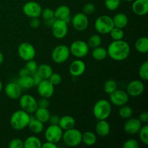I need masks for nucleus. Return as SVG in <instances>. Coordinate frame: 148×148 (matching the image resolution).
Masks as SVG:
<instances>
[{"instance_id":"1","label":"nucleus","mask_w":148,"mask_h":148,"mask_svg":"<svg viewBox=\"0 0 148 148\" xmlns=\"http://www.w3.org/2000/svg\"><path fill=\"white\" fill-rule=\"evenodd\" d=\"M108 56L116 62H121L130 56L131 53L130 46L127 41L122 39L113 40L107 48Z\"/></svg>"},{"instance_id":"2","label":"nucleus","mask_w":148,"mask_h":148,"mask_svg":"<svg viewBox=\"0 0 148 148\" xmlns=\"http://www.w3.org/2000/svg\"><path fill=\"white\" fill-rule=\"evenodd\" d=\"M31 116L30 114L25 111L24 110L20 109L14 111L12 114L10 119V124L11 127L16 131H20L26 127L29 124Z\"/></svg>"},{"instance_id":"3","label":"nucleus","mask_w":148,"mask_h":148,"mask_svg":"<svg viewBox=\"0 0 148 148\" xmlns=\"http://www.w3.org/2000/svg\"><path fill=\"white\" fill-rule=\"evenodd\" d=\"M112 111V106L109 101L100 99L95 103L92 108V114L97 120L108 119Z\"/></svg>"},{"instance_id":"4","label":"nucleus","mask_w":148,"mask_h":148,"mask_svg":"<svg viewBox=\"0 0 148 148\" xmlns=\"http://www.w3.org/2000/svg\"><path fill=\"white\" fill-rule=\"evenodd\" d=\"M62 140L68 147H77L82 143V132L75 127L65 130L63 132Z\"/></svg>"},{"instance_id":"5","label":"nucleus","mask_w":148,"mask_h":148,"mask_svg":"<svg viewBox=\"0 0 148 148\" xmlns=\"http://www.w3.org/2000/svg\"><path fill=\"white\" fill-rule=\"evenodd\" d=\"M94 27L98 33L102 35L109 34L110 31L114 27L112 17L108 15H101L95 20Z\"/></svg>"},{"instance_id":"6","label":"nucleus","mask_w":148,"mask_h":148,"mask_svg":"<svg viewBox=\"0 0 148 148\" xmlns=\"http://www.w3.org/2000/svg\"><path fill=\"white\" fill-rule=\"evenodd\" d=\"M70 54L69 46L64 44L58 45L52 50L51 59L54 63L61 64L69 59Z\"/></svg>"},{"instance_id":"7","label":"nucleus","mask_w":148,"mask_h":148,"mask_svg":"<svg viewBox=\"0 0 148 148\" xmlns=\"http://www.w3.org/2000/svg\"><path fill=\"white\" fill-rule=\"evenodd\" d=\"M70 53L77 59H82L88 54L90 47L85 40H77L72 42L69 46Z\"/></svg>"},{"instance_id":"8","label":"nucleus","mask_w":148,"mask_h":148,"mask_svg":"<svg viewBox=\"0 0 148 148\" xmlns=\"http://www.w3.org/2000/svg\"><path fill=\"white\" fill-rule=\"evenodd\" d=\"M17 53L22 60L25 62L34 59L36 51L33 44L28 42H23L19 45L17 48Z\"/></svg>"},{"instance_id":"9","label":"nucleus","mask_w":148,"mask_h":148,"mask_svg":"<svg viewBox=\"0 0 148 148\" xmlns=\"http://www.w3.org/2000/svg\"><path fill=\"white\" fill-rule=\"evenodd\" d=\"M19 103L22 109L30 114L34 113L38 107V101L30 94L21 95V96L19 98Z\"/></svg>"},{"instance_id":"10","label":"nucleus","mask_w":148,"mask_h":148,"mask_svg":"<svg viewBox=\"0 0 148 148\" xmlns=\"http://www.w3.org/2000/svg\"><path fill=\"white\" fill-rule=\"evenodd\" d=\"M63 132V130L59 125L50 124L44 131L45 139L46 141L57 144L62 140Z\"/></svg>"},{"instance_id":"11","label":"nucleus","mask_w":148,"mask_h":148,"mask_svg":"<svg viewBox=\"0 0 148 148\" xmlns=\"http://www.w3.org/2000/svg\"><path fill=\"white\" fill-rule=\"evenodd\" d=\"M51 27L53 37L59 40L64 38L68 33V24L60 19H56Z\"/></svg>"},{"instance_id":"12","label":"nucleus","mask_w":148,"mask_h":148,"mask_svg":"<svg viewBox=\"0 0 148 148\" xmlns=\"http://www.w3.org/2000/svg\"><path fill=\"white\" fill-rule=\"evenodd\" d=\"M23 12L25 16L30 18L40 17L42 12V7L38 2L30 1L25 3L23 7Z\"/></svg>"},{"instance_id":"13","label":"nucleus","mask_w":148,"mask_h":148,"mask_svg":"<svg viewBox=\"0 0 148 148\" xmlns=\"http://www.w3.org/2000/svg\"><path fill=\"white\" fill-rule=\"evenodd\" d=\"M130 96L126 91L123 90H116L112 93L109 94V101L111 105L120 107L127 104Z\"/></svg>"},{"instance_id":"14","label":"nucleus","mask_w":148,"mask_h":148,"mask_svg":"<svg viewBox=\"0 0 148 148\" xmlns=\"http://www.w3.org/2000/svg\"><path fill=\"white\" fill-rule=\"evenodd\" d=\"M71 23L75 30L82 32L88 28L89 25V19L88 15L83 12H78L72 17Z\"/></svg>"},{"instance_id":"15","label":"nucleus","mask_w":148,"mask_h":148,"mask_svg":"<svg viewBox=\"0 0 148 148\" xmlns=\"http://www.w3.org/2000/svg\"><path fill=\"white\" fill-rule=\"evenodd\" d=\"M145 85L142 80L134 79L129 82L127 85V91L129 96L136 98L139 97L144 92Z\"/></svg>"},{"instance_id":"16","label":"nucleus","mask_w":148,"mask_h":148,"mask_svg":"<svg viewBox=\"0 0 148 148\" xmlns=\"http://www.w3.org/2000/svg\"><path fill=\"white\" fill-rule=\"evenodd\" d=\"M37 91L41 98H50L54 93V85L49 79H43L37 85Z\"/></svg>"},{"instance_id":"17","label":"nucleus","mask_w":148,"mask_h":148,"mask_svg":"<svg viewBox=\"0 0 148 148\" xmlns=\"http://www.w3.org/2000/svg\"><path fill=\"white\" fill-rule=\"evenodd\" d=\"M142 127H143V123L139 120V119L130 117L126 119L123 126V129L127 134L134 135L139 132Z\"/></svg>"},{"instance_id":"18","label":"nucleus","mask_w":148,"mask_h":148,"mask_svg":"<svg viewBox=\"0 0 148 148\" xmlns=\"http://www.w3.org/2000/svg\"><path fill=\"white\" fill-rule=\"evenodd\" d=\"M86 70V64L81 59H77L70 64L69 66V74L74 77H80Z\"/></svg>"},{"instance_id":"19","label":"nucleus","mask_w":148,"mask_h":148,"mask_svg":"<svg viewBox=\"0 0 148 148\" xmlns=\"http://www.w3.org/2000/svg\"><path fill=\"white\" fill-rule=\"evenodd\" d=\"M4 92L10 99H19L22 95V88L16 82H10L4 87Z\"/></svg>"},{"instance_id":"20","label":"nucleus","mask_w":148,"mask_h":148,"mask_svg":"<svg viewBox=\"0 0 148 148\" xmlns=\"http://www.w3.org/2000/svg\"><path fill=\"white\" fill-rule=\"evenodd\" d=\"M133 12L138 16H144L148 13V0H134L132 5Z\"/></svg>"},{"instance_id":"21","label":"nucleus","mask_w":148,"mask_h":148,"mask_svg":"<svg viewBox=\"0 0 148 148\" xmlns=\"http://www.w3.org/2000/svg\"><path fill=\"white\" fill-rule=\"evenodd\" d=\"M111 132V126L107 120H98L95 125V133L101 137H106Z\"/></svg>"},{"instance_id":"22","label":"nucleus","mask_w":148,"mask_h":148,"mask_svg":"<svg viewBox=\"0 0 148 148\" xmlns=\"http://www.w3.org/2000/svg\"><path fill=\"white\" fill-rule=\"evenodd\" d=\"M30 131L33 134H40L44 131V123L41 122L36 117H30V120L27 125Z\"/></svg>"},{"instance_id":"23","label":"nucleus","mask_w":148,"mask_h":148,"mask_svg":"<svg viewBox=\"0 0 148 148\" xmlns=\"http://www.w3.org/2000/svg\"><path fill=\"white\" fill-rule=\"evenodd\" d=\"M114 27L124 29L129 23V18L126 14L123 12L116 13L112 18Z\"/></svg>"},{"instance_id":"24","label":"nucleus","mask_w":148,"mask_h":148,"mask_svg":"<svg viewBox=\"0 0 148 148\" xmlns=\"http://www.w3.org/2000/svg\"><path fill=\"white\" fill-rule=\"evenodd\" d=\"M75 124H76V121L72 116L65 115L60 117L59 126L63 130V131L74 128L75 127Z\"/></svg>"},{"instance_id":"25","label":"nucleus","mask_w":148,"mask_h":148,"mask_svg":"<svg viewBox=\"0 0 148 148\" xmlns=\"http://www.w3.org/2000/svg\"><path fill=\"white\" fill-rule=\"evenodd\" d=\"M71 10L69 7L66 5H61L54 10V17L56 19L64 20L67 17H70Z\"/></svg>"},{"instance_id":"26","label":"nucleus","mask_w":148,"mask_h":148,"mask_svg":"<svg viewBox=\"0 0 148 148\" xmlns=\"http://www.w3.org/2000/svg\"><path fill=\"white\" fill-rule=\"evenodd\" d=\"M136 51L140 53H147L148 52V38L147 36L140 37L134 43Z\"/></svg>"},{"instance_id":"27","label":"nucleus","mask_w":148,"mask_h":148,"mask_svg":"<svg viewBox=\"0 0 148 148\" xmlns=\"http://www.w3.org/2000/svg\"><path fill=\"white\" fill-rule=\"evenodd\" d=\"M17 82L22 88V90H28L34 87L33 77L30 75H27L24 77H19Z\"/></svg>"},{"instance_id":"28","label":"nucleus","mask_w":148,"mask_h":148,"mask_svg":"<svg viewBox=\"0 0 148 148\" xmlns=\"http://www.w3.org/2000/svg\"><path fill=\"white\" fill-rule=\"evenodd\" d=\"M37 72L43 79H49L53 71L51 66L48 64H41L38 66Z\"/></svg>"},{"instance_id":"29","label":"nucleus","mask_w":148,"mask_h":148,"mask_svg":"<svg viewBox=\"0 0 148 148\" xmlns=\"http://www.w3.org/2000/svg\"><path fill=\"white\" fill-rule=\"evenodd\" d=\"M24 148H41L42 142L36 136H29L23 141Z\"/></svg>"},{"instance_id":"30","label":"nucleus","mask_w":148,"mask_h":148,"mask_svg":"<svg viewBox=\"0 0 148 148\" xmlns=\"http://www.w3.org/2000/svg\"><path fill=\"white\" fill-rule=\"evenodd\" d=\"M34 114L35 117L43 123L48 122L51 116V113L48 108H40V107H38Z\"/></svg>"},{"instance_id":"31","label":"nucleus","mask_w":148,"mask_h":148,"mask_svg":"<svg viewBox=\"0 0 148 148\" xmlns=\"http://www.w3.org/2000/svg\"><path fill=\"white\" fill-rule=\"evenodd\" d=\"M96 134L90 131H86L82 133V143L87 146H92L96 143Z\"/></svg>"},{"instance_id":"32","label":"nucleus","mask_w":148,"mask_h":148,"mask_svg":"<svg viewBox=\"0 0 148 148\" xmlns=\"http://www.w3.org/2000/svg\"><path fill=\"white\" fill-rule=\"evenodd\" d=\"M92 57L96 61H102L104 60L108 56V53H107V49L106 48L102 47V46H98L94 49H92Z\"/></svg>"},{"instance_id":"33","label":"nucleus","mask_w":148,"mask_h":148,"mask_svg":"<svg viewBox=\"0 0 148 148\" xmlns=\"http://www.w3.org/2000/svg\"><path fill=\"white\" fill-rule=\"evenodd\" d=\"M118 112L119 116L123 119H127L132 116L133 115L132 108L130 106H127V104L120 106Z\"/></svg>"},{"instance_id":"34","label":"nucleus","mask_w":148,"mask_h":148,"mask_svg":"<svg viewBox=\"0 0 148 148\" xmlns=\"http://www.w3.org/2000/svg\"><path fill=\"white\" fill-rule=\"evenodd\" d=\"M118 89V84L114 79H108L105 82L103 85V90L105 91L106 93L107 94H111L113 92Z\"/></svg>"},{"instance_id":"35","label":"nucleus","mask_w":148,"mask_h":148,"mask_svg":"<svg viewBox=\"0 0 148 148\" xmlns=\"http://www.w3.org/2000/svg\"><path fill=\"white\" fill-rule=\"evenodd\" d=\"M87 43H88L90 48L94 49V48L101 46V43H102V38H101L100 35L93 34L91 36H90Z\"/></svg>"},{"instance_id":"36","label":"nucleus","mask_w":148,"mask_h":148,"mask_svg":"<svg viewBox=\"0 0 148 148\" xmlns=\"http://www.w3.org/2000/svg\"><path fill=\"white\" fill-rule=\"evenodd\" d=\"M109 34L113 40H122L124 38V29L119 28V27H113L112 30L110 31Z\"/></svg>"},{"instance_id":"37","label":"nucleus","mask_w":148,"mask_h":148,"mask_svg":"<svg viewBox=\"0 0 148 148\" xmlns=\"http://www.w3.org/2000/svg\"><path fill=\"white\" fill-rule=\"evenodd\" d=\"M139 77L142 80H147L148 79V62L145 61L140 65L138 71Z\"/></svg>"},{"instance_id":"38","label":"nucleus","mask_w":148,"mask_h":148,"mask_svg":"<svg viewBox=\"0 0 148 148\" xmlns=\"http://www.w3.org/2000/svg\"><path fill=\"white\" fill-rule=\"evenodd\" d=\"M137 134H139V138H140V141H141L144 145H148V126L147 124H146V125L143 126Z\"/></svg>"},{"instance_id":"39","label":"nucleus","mask_w":148,"mask_h":148,"mask_svg":"<svg viewBox=\"0 0 148 148\" xmlns=\"http://www.w3.org/2000/svg\"><path fill=\"white\" fill-rule=\"evenodd\" d=\"M38 66V63L34 59H32V60L26 62L25 65V68L27 69L29 75H32L33 74L36 73L37 72Z\"/></svg>"},{"instance_id":"40","label":"nucleus","mask_w":148,"mask_h":148,"mask_svg":"<svg viewBox=\"0 0 148 148\" xmlns=\"http://www.w3.org/2000/svg\"><path fill=\"white\" fill-rule=\"evenodd\" d=\"M121 0H105V6L109 11H115L119 7Z\"/></svg>"},{"instance_id":"41","label":"nucleus","mask_w":148,"mask_h":148,"mask_svg":"<svg viewBox=\"0 0 148 148\" xmlns=\"http://www.w3.org/2000/svg\"><path fill=\"white\" fill-rule=\"evenodd\" d=\"M49 80L50 81L54 86H56V85H59V84L62 82V77L59 73H57V72H53L52 75L50 76V77H49Z\"/></svg>"},{"instance_id":"42","label":"nucleus","mask_w":148,"mask_h":148,"mask_svg":"<svg viewBox=\"0 0 148 148\" xmlns=\"http://www.w3.org/2000/svg\"><path fill=\"white\" fill-rule=\"evenodd\" d=\"M123 148H139L140 144L135 139H129L123 144Z\"/></svg>"},{"instance_id":"43","label":"nucleus","mask_w":148,"mask_h":148,"mask_svg":"<svg viewBox=\"0 0 148 148\" xmlns=\"http://www.w3.org/2000/svg\"><path fill=\"white\" fill-rule=\"evenodd\" d=\"M8 146L10 148H24L23 141L19 138L12 139L10 142Z\"/></svg>"},{"instance_id":"44","label":"nucleus","mask_w":148,"mask_h":148,"mask_svg":"<svg viewBox=\"0 0 148 148\" xmlns=\"http://www.w3.org/2000/svg\"><path fill=\"white\" fill-rule=\"evenodd\" d=\"M95 6L93 3H87L84 5L83 8H82V12L85 14H91L95 12Z\"/></svg>"},{"instance_id":"45","label":"nucleus","mask_w":148,"mask_h":148,"mask_svg":"<svg viewBox=\"0 0 148 148\" xmlns=\"http://www.w3.org/2000/svg\"><path fill=\"white\" fill-rule=\"evenodd\" d=\"M40 16H41L44 20H47V19L54 17V10H53L51 8H45L44 10L42 9Z\"/></svg>"},{"instance_id":"46","label":"nucleus","mask_w":148,"mask_h":148,"mask_svg":"<svg viewBox=\"0 0 148 148\" xmlns=\"http://www.w3.org/2000/svg\"><path fill=\"white\" fill-rule=\"evenodd\" d=\"M38 106L40 108H48L50 106V102L49 101V98H41L38 101Z\"/></svg>"},{"instance_id":"47","label":"nucleus","mask_w":148,"mask_h":148,"mask_svg":"<svg viewBox=\"0 0 148 148\" xmlns=\"http://www.w3.org/2000/svg\"><path fill=\"white\" fill-rule=\"evenodd\" d=\"M59 119H60V117L58 115H56V114H52L51 115V114L48 122H49V124H51V125H59Z\"/></svg>"},{"instance_id":"48","label":"nucleus","mask_w":148,"mask_h":148,"mask_svg":"<svg viewBox=\"0 0 148 148\" xmlns=\"http://www.w3.org/2000/svg\"><path fill=\"white\" fill-rule=\"evenodd\" d=\"M40 21L39 20V17L36 18H30V26L33 29H37L40 27Z\"/></svg>"},{"instance_id":"49","label":"nucleus","mask_w":148,"mask_h":148,"mask_svg":"<svg viewBox=\"0 0 148 148\" xmlns=\"http://www.w3.org/2000/svg\"><path fill=\"white\" fill-rule=\"evenodd\" d=\"M32 77H33V82H34V86H37V85L43 80L42 77L39 75V74L37 72H36V73L33 74V75H32Z\"/></svg>"},{"instance_id":"50","label":"nucleus","mask_w":148,"mask_h":148,"mask_svg":"<svg viewBox=\"0 0 148 148\" xmlns=\"http://www.w3.org/2000/svg\"><path fill=\"white\" fill-rule=\"evenodd\" d=\"M138 119L143 124V123H144V124H147L148 121V113L147 111L141 113Z\"/></svg>"},{"instance_id":"51","label":"nucleus","mask_w":148,"mask_h":148,"mask_svg":"<svg viewBox=\"0 0 148 148\" xmlns=\"http://www.w3.org/2000/svg\"><path fill=\"white\" fill-rule=\"evenodd\" d=\"M58 146L56 143H51V142L46 141V143H42L41 148H57Z\"/></svg>"},{"instance_id":"52","label":"nucleus","mask_w":148,"mask_h":148,"mask_svg":"<svg viewBox=\"0 0 148 148\" xmlns=\"http://www.w3.org/2000/svg\"><path fill=\"white\" fill-rule=\"evenodd\" d=\"M55 20H56V18H55V17H52V18L47 19V20H45V23H46V25L48 26V27H51V25H53V23H54Z\"/></svg>"},{"instance_id":"53","label":"nucleus","mask_w":148,"mask_h":148,"mask_svg":"<svg viewBox=\"0 0 148 148\" xmlns=\"http://www.w3.org/2000/svg\"><path fill=\"white\" fill-rule=\"evenodd\" d=\"M27 75H29V73L27 71V69H26L25 67L23 68V69H21L20 71H19V77H24Z\"/></svg>"},{"instance_id":"54","label":"nucleus","mask_w":148,"mask_h":148,"mask_svg":"<svg viewBox=\"0 0 148 148\" xmlns=\"http://www.w3.org/2000/svg\"><path fill=\"white\" fill-rule=\"evenodd\" d=\"M4 55H3V53L0 51V65L2 64L3 62H4Z\"/></svg>"},{"instance_id":"55","label":"nucleus","mask_w":148,"mask_h":148,"mask_svg":"<svg viewBox=\"0 0 148 148\" xmlns=\"http://www.w3.org/2000/svg\"><path fill=\"white\" fill-rule=\"evenodd\" d=\"M2 88H3V85H2V82H1V81L0 80V92H1V91L2 90Z\"/></svg>"},{"instance_id":"56","label":"nucleus","mask_w":148,"mask_h":148,"mask_svg":"<svg viewBox=\"0 0 148 148\" xmlns=\"http://www.w3.org/2000/svg\"><path fill=\"white\" fill-rule=\"evenodd\" d=\"M124 1H129V2H130V1H134V0H124Z\"/></svg>"}]
</instances>
